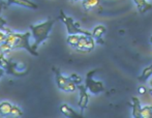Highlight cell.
I'll return each mask as SVG.
<instances>
[{"label": "cell", "instance_id": "obj_7", "mask_svg": "<svg viewBox=\"0 0 152 118\" xmlns=\"http://www.w3.org/2000/svg\"><path fill=\"white\" fill-rule=\"evenodd\" d=\"M5 5L6 7L10 5H19L26 8H30V10H37L38 8L37 4L32 2L31 0H7Z\"/></svg>", "mask_w": 152, "mask_h": 118}, {"label": "cell", "instance_id": "obj_16", "mask_svg": "<svg viewBox=\"0 0 152 118\" xmlns=\"http://www.w3.org/2000/svg\"><path fill=\"white\" fill-rule=\"evenodd\" d=\"M80 35L81 34H68L66 42H67V44L69 45V46L76 48L77 44H78L79 40H80Z\"/></svg>", "mask_w": 152, "mask_h": 118}, {"label": "cell", "instance_id": "obj_8", "mask_svg": "<svg viewBox=\"0 0 152 118\" xmlns=\"http://www.w3.org/2000/svg\"><path fill=\"white\" fill-rule=\"evenodd\" d=\"M60 112L64 115L65 117L68 118H82L83 117V113H77L76 111L72 108H70L67 104H63L60 106Z\"/></svg>", "mask_w": 152, "mask_h": 118}, {"label": "cell", "instance_id": "obj_4", "mask_svg": "<svg viewBox=\"0 0 152 118\" xmlns=\"http://www.w3.org/2000/svg\"><path fill=\"white\" fill-rule=\"evenodd\" d=\"M31 36V32H23V33H19V32H15V44L12 46L14 50L17 49H24L26 50L29 54H31L32 56H38L37 51L33 50L32 47L30 46L29 43V38Z\"/></svg>", "mask_w": 152, "mask_h": 118}, {"label": "cell", "instance_id": "obj_31", "mask_svg": "<svg viewBox=\"0 0 152 118\" xmlns=\"http://www.w3.org/2000/svg\"><path fill=\"white\" fill-rule=\"evenodd\" d=\"M72 1H75V2H76V1H79V0H72Z\"/></svg>", "mask_w": 152, "mask_h": 118}, {"label": "cell", "instance_id": "obj_20", "mask_svg": "<svg viewBox=\"0 0 152 118\" xmlns=\"http://www.w3.org/2000/svg\"><path fill=\"white\" fill-rule=\"evenodd\" d=\"M76 89H77L76 83L72 82L70 79H69V81L65 84V86L62 88V90H63L64 92H74V91H76Z\"/></svg>", "mask_w": 152, "mask_h": 118}, {"label": "cell", "instance_id": "obj_32", "mask_svg": "<svg viewBox=\"0 0 152 118\" xmlns=\"http://www.w3.org/2000/svg\"><path fill=\"white\" fill-rule=\"evenodd\" d=\"M151 93H152V92H151Z\"/></svg>", "mask_w": 152, "mask_h": 118}, {"label": "cell", "instance_id": "obj_17", "mask_svg": "<svg viewBox=\"0 0 152 118\" xmlns=\"http://www.w3.org/2000/svg\"><path fill=\"white\" fill-rule=\"evenodd\" d=\"M141 118H152V106H145L141 109Z\"/></svg>", "mask_w": 152, "mask_h": 118}, {"label": "cell", "instance_id": "obj_13", "mask_svg": "<svg viewBox=\"0 0 152 118\" xmlns=\"http://www.w3.org/2000/svg\"><path fill=\"white\" fill-rule=\"evenodd\" d=\"M151 76H152V63L149 66H146V67L143 70L141 76L138 77V80L140 81V82H146Z\"/></svg>", "mask_w": 152, "mask_h": 118}, {"label": "cell", "instance_id": "obj_6", "mask_svg": "<svg viewBox=\"0 0 152 118\" xmlns=\"http://www.w3.org/2000/svg\"><path fill=\"white\" fill-rule=\"evenodd\" d=\"M77 89L80 91V98H79L78 106L81 109V113H83V111L87 108L89 102V94L87 92V89L85 87V85L83 84H78L77 85Z\"/></svg>", "mask_w": 152, "mask_h": 118}, {"label": "cell", "instance_id": "obj_22", "mask_svg": "<svg viewBox=\"0 0 152 118\" xmlns=\"http://www.w3.org/2000/svg\"><path fill=\"white\" fill-rule=\"evenodd\" d=\"M12 50V48L8 44H6L5 42L0 45V53H2V54H4V55L8 54Z\"/></svg>", "mask_w": 152, "mask_h": 118}, {"label": "cell", "instance_id": "obj_27", "mask_svg": "<svg viewBox=\"0 0 152 118\" xmlns=\"http://www.w3.org/2000/svg\"><path fill=\"white\" fill-rule=\"evenodd\" d=\"M145 91H146V88H145L144 86H141L140 88H139V92H140L141 94H144Z\"/></svg>", "mask_w": 152, "mask_h": 118}, {"label": "cell", "instance_id": "obj_19", "mask_svg": "<svg viewBox=\"0 0 152 118\" xmlns=\"http://www.w3.org/2000/svg\"><path fill=\"white\" fill-rule=\"evenodd\" d=\"M94 47H95V40H94V38L92 37V36H88V37H87L86 44H85L84 50L90 52V51H92L94 49Z\"/></svg>", "mask_w": 152, "mask_h": 118}, {"label": "cell", "instance_id": "obj_1", "mask_svg": "<svg viewBox=\"0 0 152 118\" xmlns=\"http://www.w3.org/2000/svg\"><path fill=\"white\" fill-rule=\"evenodd\" d=\"M55 23L54 19H48L47 21L36 25H30L29 29L31 30V35L34 40V44L32 46L33 50H37L39 45H42L46 40L50 37L51 30Z\"/></svg>", "mask_w": 152, "mask_h": 118}, {"label": "cell", "instance_id": "obj_11", "mask_svg": "<svg viewBox=\"0 0 152 118\" xmlns=\"http://www.w3.org/2000/svg\"><path fill=\"white\" fill-rule=\"evenodd\" d=\"M132 116L134 118H141V104H140V100H139L138 97L136 96H132Z\"/></svg>", "mask_w": 152, "mask_h": 118}, {"label": "cell", "instance_id": "obj_30", "mask_svg": "<svg viewBox=\"0 0 152 118\" xmlns=\"http://www.w3.org/2000/svg\"><path fill=\"white\" fill-rule=\"evenodd\" d=\"M150 43H151V45H152V36L150 37Z\"/></svg>", "mask_w": 152, "mask_h": 118}, {"label": "cell", "instance_id": "obj_12", "mask_svg": "<svg viewBox=\"0 0 152 118\" xmlns=\"http://www.w3.org/2000/svg\"><path fill=\"white\" fill-rule=\"evenodd\" d=\"M134 2L138 7L139 12H142V14L152 10V4L148 3L146 0H134Z\"/></svg>", "mask_w": 152, "mask_h": 118}, {"label": "cell", "instance_id": "obj_28", "mask_svg": "<svg viewBox=\"0 0 152 118\" xmlns=\"http://www.w3.org/2000/svg\"><path fill=\"white\" fill-rule=\"evenodd\" d=\"M4 74H5V70H4L2 67H0V79H1L2 77L4 76Z\"/></svg>", "mask_w": 152, "mask_h": 118}, {"label": "cell", "instance_id": "obj_23", "mask_svg": "<svg viewBox=\"0 0 152 118\" xmlns=\"http://www.w3.org/2000/svg\"><path fill=\"white\" fill-rule=\"evenodd\" d=\"M68 78L70 79V80L72 81L74 83H76V85H78V84H81L82 83V78H81L79 75H77V74H72V75H70Z\"/></svg>", "mask_w": 152, "mask_h": 118}, {"label": "cell", "instance_id": "obj_2", "mask_svg": "<svg viewBox=\"0 0 152 118\" xmlns=\"http://www.w3.org/2000/svg\"><path fill=\"white\" fill-rule=\"evenodd\" d=\"M0 67L3 68L8 75L15 77H24L29 72V68L26 67V65L17 63L12 59H8L6 55L2 54V53H0Z\"/></svg>", "mask_w": 152, "mask_h": 118}, {"label": "cell", "instance_id": "obj_21", "mask_svg": "<svg viewBox=\"0 0 152 118\" xmlns=\"http://www.w3.org/2000/svg\"><path fill=\"white\" fill-rule=\"evenodd\" d=\"M87 37H88V36L81 34V35H80V40H79L78 44H77V46H76L77 50H79V51H80V50H84L85 44H86V42H87Z\"/></svg>", "mask_w": 152, "mask_h": 118}, {"label": "cell", "instance_id": "obj_15", "mask_svg": "<svg viewBox=\"0 0 152 118\" xmlns=\"http://www.w3.org/2000/svg\"><path fill=\"white\" fill-rule=\"evenodd\" d=\"M100 3V0H83V7L86 10H89L91 8L97 6Z\"/></svg>", "mask_w": 152, "mask_h": 118}, {"label": "cell", "instance_id": "obj_24", "mask_svg": "<svg viewBox=\"0 0 152 118\" xmlns=\"http://www.w3.org/2000/svg\"><path fill=\"white\" fill-rule=\"evenodd\" d=\"M7 24V22H6L5 20H4L2 17H0V30H3V31H5V32H8L10 30L8 29H6L5 28V25Z\"/></svg>", "mask_w": 152, "mask_h": 118}, {"label": "cell", "instance_id": "obj_29", "mask_svg": "<svg viewBox=\"0 0 152 118\" xmlns=\"http://www.w3.org/2000/svg\"><path fill=\"white\" fill-rule=\"evenodd\" d=\"M150 87H151V90H150V91L152 92V80L150 81Z\"/></svg>", "mask_w": 152, "mask_h": 118}, {"label": "cell", "instance_id": "obj_10", "mask_svg": "<svg viewBox=\"0 0 152 118\" xmlns=\"http://www.w3.org/2000/svg\"><path fill=\"white\" fill-rule=\"evenodd\" d=\"M106 33V27L104 25H97L95 28L93 29V31L91 32L92 37L94 38V40H96L99 44H102V35Z\"/></svg>", "mask_w": 152, "mask_h": 118}, {"label": "cell", "instance_id": "obj_18", "mask_svg": "<svg viewBox=\"0 0 152 118\" xmlns=\"http://www.w3.org/2000/svg\"><path fill=\"white\" fill-rule=\"evenodd\" d=\"M10 115L12 117H22L23 116V111L21 110L20 107L16 106V105H12Z\"/></svg>", "mask_w": 152, "mask_h": 118}, {"label": "cell", "instance_id": "obj_26", "mask_svg": "<svg viewBox=\"0 0 152 118\" xmlns=\"http://www.w3.org/2000/svg\"><path fill=\"white\" fill-rule=\"evenodd\" d=\"M2 8H6V5L2 0H0V14H1V10Z\"/></svg>", "mask_w": 152, "mask_h": 118}, {"label": "cell", "instance_id": "obj_3", "mask_svg": "<svg viewBox=\"0 0 152 118\" xmlns=\"http://www.w3.org/2000/svg\"><path fill=\"white\" fill-rule=\"evenodd\" d=\"M59 20L65 25L66 31H67L68 34H83V35H86V36H92L91 32L81 28L79 23L75 22L72 17L66 16L62 10H60V12H59Z\"/></svg>", "mask_w": 152, "mask_h": 118}, {"label": "cell", "instance_id": "obj_14", "mask_svg": "<svg viewBox=\"0 0 152 118\" xmlns=\"http://www.w3.org/2000/svg\"><path fill=\"white\" fill-rule=\"evenodd\" d=\"M12 105L8 102H2L0 104V114L3 115V116H7L10 115V110H12Z\"/></svg>", "mask_w": 152, "mask_h": 118}, {"label": "cell", "instance_id": "obj_9", "mask_svg": "<svg viewBox=\"0 0 152 118\" xmlns=\"http://www.w3.org/2000/svg\"><path fill=\"white\" fill-rule=\"evenodd\" d=\"M53 72H54V74H55V79H56L57 87L62 90V88L65 86L66 83L69 81V78H68V77L63 76V75L60 73V70L56 67H53Z\"/></svg>", "mask_w": 152, "mask_h": 118}, {"label": "cell", "instance_id": "obj_25", "mask_svg": "<svg viewBox=\"0 0 152 118\" xmlns=\"http://www.w3.org/2000/svg\"><path fill=\"white\" fill-rule=\"evenodd\" d=\"M6 33H7V32L3 31V30H0V45H1L2 43H4V40H5Z\"/></svg>", "mask_w": 152, "mask_h": 118}, {"label": "cell", "instance_id": "obj_5", "mask_svg": "<svg viewBox=\"0 0 152 118\" xmlns=\"http://www.w3.org/2000/svg\"><path fill=\"white\" fill-rule=\"evenodd\" d=\"M99 70H92L86 74V79H85V87L87 90L91 92L92 94H98L104 90V86L102 81H95L93 79L94 75Z\"/></svg>", "mask_w": 152, "mask_h": 118}]
</instances>
